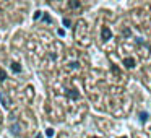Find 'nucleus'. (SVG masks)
<instances>
[{"label": "nucleus", "mask_w": 151, "mask_h": 138, "mask_svg": "<svg viewBox=\"0 0 151 138\" xmlns=\"http://www.w3.org/2000/svg\"><path fill=\"white\" fill-rule=\"evenodd\" d=\"M101 36L104 41H109L112 37V33H111V28L109 26H102V31H101Z\"/></svg>", "instance_id": "obj_1"}, {"label": "nucleus", "mask_w": 151, "mask_h": 138, "mask_svg": "<svg viewBox=\"0 0 151 138\" xmlns=\"http://www.w3.org/2000/svg\"><path fill=\"white\" fill-rule=\"evenodd\" d=\"M124 65L127 67V68H135L137 62H135V59H133V57H127V59H124Z\"/></svg>", "instance_id": "obj_2"}, {"label": "nucleus", "mask_w": 151, "mask_h": 138, "mask_svg": "<svg viewBox=\"0 0 151 138\" xmlns=\"http://www.w3.org/2000/svg\"><path fill=\"white\" fill-rule=\"evenodd\" d=\"M120 138H125V137H120Z\"/></svg>", "instance_id": "obj_14"}, {"label": "nucleus", "mask_w": 151, "mask_h": 138, "mask_svg": "<svg viewBox=\"0 0 151 138\" xmlns=\"http://www.w3.org/2000/svg\"><path fill=\"white\" fill-rule=\"evenodd\" d=\"M140 120L141 122H146L148 120V112H141V114H140Z\"/></svg>", "instance_id": "obj_7"}, {"label": "nucleus", "mask_w": 151, "mask_h": 138, "mask_svg": "<svg viewBox=\"0 0 151 138\" xmlns=\"http://www.w3.org/2000/svg\"><path fill=\"white\" fill-rule=\"evenodd\" d=\"M36 138H42V137H41V135H37V137H36Z\"/></svg>", "instance_id": "obj_12"}, {"label": "nucleus", "mask_w": 151, "mask_h": 138, "mask_svg": "<svg viewBox=\"0 0 151 138\" xmlns=\"http://www.w3.org/2000/svg\"><path fill=\"white\" fill-rule=\"evenodd\" d=\"M0 102H2V104H4V107H10V99L7 98V96H5V93H2L0 91Z\"/></svg>", "instance_id": "obj_3"}, {"label": "nucleus", "mask_w": 151, "mask_h": 138, "mask_svg": "<svg viewBox=\"0 0 151 138\" xmlns=\"http://www.w3.org/2000/svg\"><path fill=\"white\" fill-rule=\"evenodd\" d=\"M68 5H70V8H80V2H78V0H70Z\"/></svg>", "instance_id": "obj_6"}, {"label": "nucleus", "mask_w": 151, "mask_h": 138, "mask_svg": "<svg viewBox=\"0 0 151 138\" xmlns=\"http://www.w3.org/2000/svg\"><path fill=\"white\" fill-rule=\"evenodd\" d=\"M91 138H99V137H91Z\"/></svg>", "instance_id": "obj_13"}, {"label": "nucleus", "mask_w": 151, "mask_h": 138, "mask_svg": "<svg viewBox=\"0 0 151 138\" xmlns=\"http://www.w3.org/2000/svg\"><path fill=\"white\" fill-rule=\"evenodd\" d=\"M5 78H7V73H5V70H0V81H4Z\"/></svg>", "instance_id": "obj_8"}, {"label": "nucleus", "mask_w": 151, "mask_h": 138, "mask_svg": "<svg viewBox=\"0 0 151 138\" xmlns=\"http://www.w3.org/2000/svg\"><path fill=\"white\" fill-rule=\"evenodd\" d=\"M46 133H47V137H52V135H54V130H52V128H47Z\"/></svg>", "instance_id": "obj_10"}, {"label": "nucleus", "mask_w": 151, "mask_h": 138, "mask_svg": "<svg viewBox=\"0 0 151 138\" xmlns=\"http://www.w3.org/2000/svg\"><path fill=\"white\" fill-rule=\"evenodd\" d=\"M42 17V12H36V15H34V20H37V18Z\"/></svg>", "instance_id": "obj_9"}, {"label": "nucleus", "mask_w": 151, "mask_h": 138, "mask_svg": "<svg viewBox=\"0 0 151 138\" xmlns=\"http://www.w3.org/2000/svg\"><path fill=\"white\" fill-rule=\"evenodd\" d=\"M10 68H12V72H15V73H20L21 72V65L18 62H12L10 63Z\"/></svg>", "instance_id": "obj_4"}, {"label": "nucleus", "mask_w": 151, "mask_h": 138, "mask_svg": "<svg viewBox=\"0 0 151 138\" xmlns=\"http://www.w3.org/2000/svg\"><path fill=\"white\" fill-rule=\"evenodd\" d=\"M67 96H68L70 99H78V91H75V89H68V91H67Z\"/></svg>", "instance_id": "obj_5"}, {"label": "nucleus", "mask_w": 151, "mask_h": 138, "mask_svg": "<svg viewBox=\"0 0 151 138\" xmlns=\"http://www.w3.org/2000/svg\"><path fill=\"white\" fill-rule=\"evenodd\" d=\"M63 24H65V26H70V20H68V18H63Z\"/></svg>", "instance_id": "obj_11"}]
</instances>
